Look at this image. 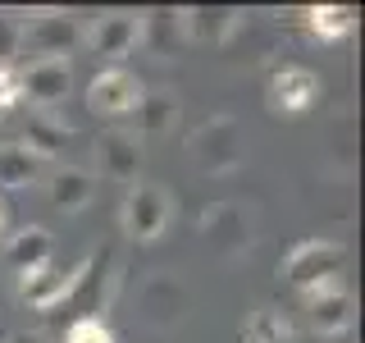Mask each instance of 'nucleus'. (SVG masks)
<instances>
[{"instance_id":"nucleus-1","label":"nucleus","mask_w":365,"mask_h":343,"mask_svg":"<svg viewBox=\"0 0 365 343\" xmlns=\"http://www.w3.org/2000/svg\"><path fill=\"white\" fill-rule=\"evenodd\" d=\"M187 156H192L197 169H205V174H233V169L242 165V156H247L237 119L215 114V119L201 124V129H192L187 133Z\"/></svg>"},{"instance_id":"nucleus-2","label":"nucleus","mask_w":365,"mask_h":343,"mask_svg":"<svg viewBox=\"0 0 365 343\" xmlns=\"http://www.w3.org/2000/svg\"><path fill=\"white\" fill-rule=\"evenodd\" d=\"M83 46V23L64 9H41L32 14V23L19 28V55L32 60H68V51Z\"/></svg>"},{"instance_id":"nucleus-3","label":"nucleus","mask_w":365,"mask_h":343,"mask_svg":"<svg viewBox=\"0 0 365 343\" xmlns=\"http://www.w3.org/2000/svg\"><path fill=\"white\" fill-rule=\"evenodd\" d=\"M169 220H174V192L160 188V183H133L128 202H123V211H119L123 238H133V243H155L169 229Z\"/></svg>"},{"instance_id":"nucleus-4","label":"nucleus","mask_w":365,"mask_h":343,"mask_svg":"<svg viewBox=\"0 0 365 343\" xmlns=\"http://www.w3.org/2000/svg\"><path fill=\"white\" fill-rule=\"evenodd\" d=\"M342 270V247L329 243V238H306L288 252V261L279 266V274L302 293H315V289H329L334 274Z\"/></svg>"},{"instance_id":"nucleus-5","label":"nucleus","mask_w":365,"mask_h":343,"mask_svg":"<svg viewBox=\"0 0 365 343\" xmlns=\"http://www.w3.org/2000/svg\"><path fill=\"white\" fill-rule=\"evenodd\" d=\"M83 41H87L91 55H101V60H128L137 46H142V14L110 9V14L91 19V28H83Z\"/></svg>"},{"instance_id":"nucleus-6","label":"nucleus","mask_w":365,"mask_h":343,"mask_svg":"<svg viewBox=\"0 0 365 343\" xmlns=\"http://www.w3.org/2000/svg\"><path fill=\"white\" fill-rule=\"evenodd\" d=\"M201 238H205V247H210L215 257H224V261L247 257V252H251V224H247L242 206H237V202L210 206V211L201 215Z\"/></svg>"},{"instance_id":"nucleus-7","label":"nucleus","mask_w":365,"mask_h":343,"mask_svg":"<svg viewBox=\"0 0 365 343\" xmlns=\"http://www.w3.org/2000/svg\"><path fill=\"white\" fill-rule=\"evenodd\" d=\"M19 91L37 110H60L64 96L73 91V64L68 60H32L28 69H19Z\"/></svg>"},{"instance_id":"nucleus-8","label":"nucleus","mask_w":365,"mask_h":343,"mask_svg":"<svg viewBox=\"0 0 365 343\" xmlns=\"http://www.w3.org/2000/svg\"><path fill=\"white\" fill-rule=\"evenodd\" d=\"M142 96H146V87L137 83L128 69H106V74H96V78H91V87H87V106L96 110V114H106V119L137 114Z\"/></svg>"},{"instance_id":"nucleus-9","label":"nucleus","mask_w":365,"mask_h":343,"mask_svg":"<svg viewBox=\"0 0 365 343\" xmlns=\"http://www.w3.org/2000/svg\"><path fill=\"white\" fill-rule=\"evenodd\" d=\"M87 270H91V257H83L68 270L46 266V270L32 274V279H23V302L37 307V312H51V307H60V302H68V297L78 293V284L87 279Z\"/></svg>"},{"instance_id":"nucleus-10","label":"nucleus","mask_w":365,"mask_h":343,"mask_svg":"<svg viewBox=\"0 0 365 343\" xmlns=\"http://www.w3.org/2000/svg\"><path fill=\"white\" fill-rule=\"evenodd\" d=\"M96 165H101V174L114 179V183H142L137 174H142V142H137L133 133H123V129H106L96 137Z\"/></svg>"},{"instance_id":"nucleus-11","label":"nucleus","mask_w":365,"mask_h":343,"mask_svg":"<svg viewBox=\"0 0 365 343\" xmlns=\"http://www.w3.org/2000/svg\"><path fill=\"white\" fill-rule=\"evenodd\" d=\"M306 312H311V329L324 339L334 334H347L351 320H356V297L347 289H338V284H329V289H315L306 293Z\"/></svg>"},{"instance_id":"nucleus-12","label":"nucleus","mask_w":365,"mask_h":343,"mask_svg":"<svg viewBox=\"0 0 365 343\" xmlns=\"http://www.w3.org/2000/svg\"><path fill=\"white\" fill-rule=\"evenodd\" d=\"M178 28L187 41L197 46H224L242 28V14L237 9H205V5H192V9H178Z\"/></svg>"},{"instance_id":"nucleus-13","label":"nucleus","mask_w":365,"mask_h":343,"mask_svg":"<svg viewBox=\"0 0 365 343\" xmlns=\"http://www.w3.org/2000/svg\"><path fill=\"white\" fill-rule=\"evenodd\" d=\"M51 252H55V238H51V229H41V224H23L14 238L5 243V266L23 274V279H32L37 270L51 266Z\"/></svg>"},{"instance_id":"nucleus-14","label":"nucleus","mask_w":365,"mask_h":343,"mask_svg":"<svg viewBox=\"0 0 365 343\" xmlns=\"http://www.w3.org/2000/svg\"><path fill=\"white\" fill-rule=\"evenodd\" d=\"M315 101H319V78L311 74V69L288 64V69H279V74H274L269 106L279 110V114H302V110H311Z\"/></svg>"},{"instance_id":"nucleus-15","label":"nucleus","mask_w":365,"mask_h":343,"mask_svg":"<svg viewBox=\"0 0 365 343\" xmlns=\"http://www.w3.org/2000/svg\"><path fill=\"white\" fill-rule=\"evenodd\" d=\"M46 197H51L55 211H87L91 197H96V174L73 165H60L51 179H46Z\"/></svg>"},{"instance_id":"nucleus-16","label":"nucleus","mask_w":365,"mask_h":343,"mask_svg":"<svg viewBox=\"0 0 365 343\" xmlns=\"http://www.w3.org/2000/svg\"><path fill=\"white\" fill-rule=\"evenodd\" d=\"M142 312L151 325H174V320H182V312H187V293H182V284H174L169 274H151L142 289Z\"/></svg>"},{"instance_id":"nucleus-17","label":"nucleus","mask_w":365,"mask_h":343,"mask_svg":"<svg viewBox=\"0 0 365 343\" xmlns=\"http://www.w3.org/2000/svg\"><path fill=\"white\" fill-rule=\"evenodd\" d=\"M68 133H73V129H68V119H64L60 110H32V119H28V137H23V146H28V151H32V156H37L41 165H46V160H55V156L64 151Z\"/></svg>"},{"instance_id":"nucleus-18","label":"nucleus","mask_w":365,"mask_h":343,"mask_svg":"<svg viewBox=\"0 0 365 343\" xmlns=\"http://www.w3.org/2000/svg\"><path fill=\"white\" fill-rule=\"evenodd\" d=\"M41 179V160L23 142H0V188H32Z\"/></svg>"},{"instance_id":"nucleus-19","label":"nucleus","mask_w":365,"mask_h":343,"mask_svg":"<svg viewBox=\"0 0 365 343\" xmlns=\"http://www.w3.org/2000/svg\"><path fill=\"white\" fill-rule=\"evenodd\" d=\"M137 119H142L146 137H165L178 124V96L174 91H146L142 106H137Z\"/></svg>"},{"instance_id":"nucleus-20","label":"nucleus","mask_w":365,"mask_h":343,"mask_svg":"<svg viewBox=\"0 0 365 343\" xmlns=\"http://www.w3.org/2000/svg\"><path fill=\"white\" fill-rule=\"evenodd\" d=\"M306 23H311V32L319 41H342L356 28V14H351L347 5H315L311 14H306Z\"/></svg>"},{"instance_id":"nucleus-21","label":"nucleus","mask_w":365,"mask_h":343,"mask_svg":"<svg viewBox=\"0 0 365 343\" xmlns=\"http://www.w3.org/2000/svg\"><path fill=\"white\" fill-rule=\"evenodd\" d=\"M247 339L251 343H288L292 339V325L279 307H260L256 316L247 320Z\"/></svg>"},{"instance_id":"nucleus-22","label":"nucleus","mask_w":365,"mask_h":343,"mask_svg":"<svg viewBox=\"0 0 365 343\" xmlns=\"http://www.w3.org/2000/svg\"><path fill=\"white\" fill-rule=\"evenodd\" d=\"M169 37H182L178 14H169V9L142 14V46H151L155 55H169Z\"/></svg>"},{"instance_id":"nucleus-23","label":"nucleus","mask_w":365,"mask_h":343,"mask_svg":"<svg viewBox=\"0 0 365 343\" xmlns=\"http://www.w3.org/2000/svg\"><path fill=\"white\" fill-rule=\"evenodd\" d=\"M64 343H114V334L101 325L96 316H83V320H73V325H68V339Z\"/></svg>"},{"instance_id":"nucleus-24","label":"nucleus","mask_w":365,"mask_h":343,"mask_svg":"<svg viewBox=\"0 0 365 343\" xmlns=\"http://www.w3.org/2000/svg\"><path fill=\"white\" fill-rule=\"evenodd\" d=\"M19 28H23L19 19L0 14V64H14V55H19Z\"/></svg>"},{"instance_id":"nucleus-25","label":"nucleus","mask_w":365,"mask_h":343,"mask_svg":"<svg viewBox=\"0 0 365 343\" xmlns=\"http://www.w3.org/2000/svg\"><path fill=\"white\" fill-rule=\"evenodd\" d=\"M23 101V91H19V69L14 64H0V110H14Z\"/></svg>"},{"instance_id":"nucleus-26","label":"nucleus","mask_w":365,"mask_h":343,"mask_svg":"<svg viewBox=\"0 0 365 343\" xmlns=\"http://www.w3.org/2000/svg\"><path fill=\"white\" fill-rule=\"evenodd\" d=\"M5 343H46V334H37V329H9Z\"/></svg>"},{"instance_id":"nucleus-27","label":"nucleus","mask_w":365,"mask_h":343,"mask_svg":"<svg viewBox=\"0 0 365 343\" xmlns=\"http://www.w3.org/2000/svg\"><path fill=\"white\" fill-rule=\"evenodd\" d=\"M0 234H5V220H0Z\"/></svg>"}]
</instances>
